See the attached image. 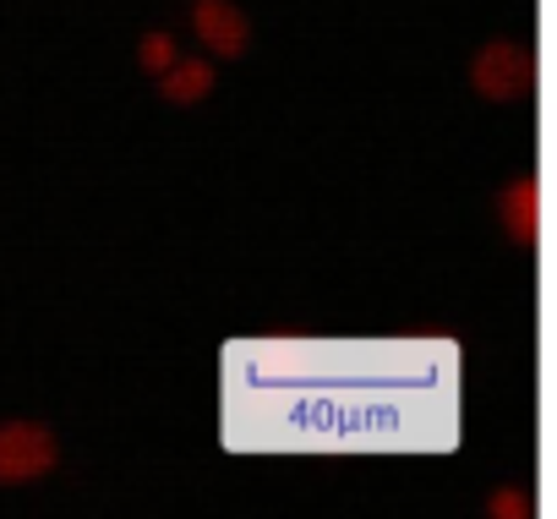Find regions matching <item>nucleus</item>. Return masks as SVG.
Returning <instances> with one entry per match:
<instances>
[{"mask_svg":"<svg viewBox=\"0 0 557 519\" xmlns=\"http://www.w3.org/2000/svg\"><path fill=\"white\" fill-rule=\"evenodd\" d=\"M191 34L219 61H235L251 45V23H246V12L235 7V0H191Z\"/></svg>","mask_w":557,"mask_h":519,"instance_id":"nucleus-2","label":"nucleus"},{"mask_svg":"<svg viewBox=\"0 0 557 519\" xmlns=\"http://www.w3.org/2000/svg\"><path fill=\"white\" fill-rule=\"evenodd\" d=\"M61 459V443L39 421H0V486H23L50 475Z\"/></svg>","mask_w":557,"mask_h":519,"instance_id":"nucleus-1","label":"nucleus"},{"mask_svg":"<svg viewBox=\"0 0 557 519\" xmlns=\"http://www.w3.org/2000/svg\"><path fill=\"white\" fill-rule=\"evenodd\" d=\"M208 88H213V66H208L202 55H181V61L159 77V94H164L170 104H197V99H208Z\"/></svg>","mask_w":557,"mask_h":519,"instance_id":"nucleus-4","label":"nucleus"},{"mask_svg":"<svg viewBox=\"0 0 557 519\" xmlns=\"http://www.w3.org/2000/svg\"><path fill=\"white\" fill-rule=\"evenodd\" d=\"M175 61H181V55H175V39H170V34H148V39H143V66H148L153 77H164Z\"/></svg>","mask_w":557,"mask_h":519,"instance_id":"nucleus-5","label":"nucleus"},{"mask_svg":"<svg viewBox=\"0 0 557 519\" xmlns=\"http://www.w3.org/2000/svg\"><path fill=\"white\" fill-rule=\"evenodd\" d=\"M470 83H475L486 99H513V94L530 83V55H524V45H508V39L486 45V50L475 55V66H470Z\"/></svg>","mask_w":557,"mask_h":519,"instance_id":"nucleus-3","label":"nucleus"}]
</instances>
